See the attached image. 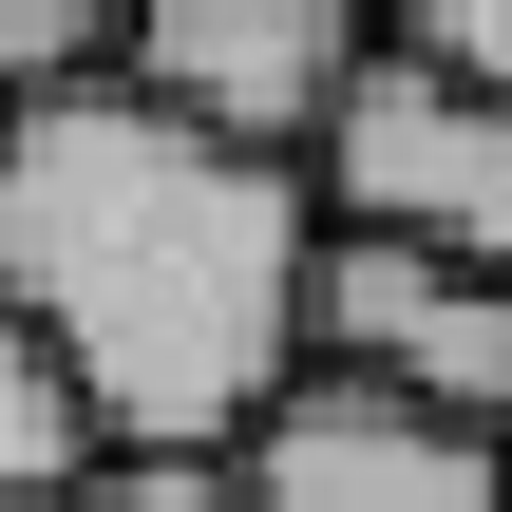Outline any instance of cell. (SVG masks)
I'll use <instances>...</instances> for the list:
<instances>
[{
    "instance_id": "obj_2",
    "label": "cell",
    "mask_w": 512,
    "mask_h": 512,
    "mask_svg": "<svg viewBox=\"0 0 512 512\" xmlns=\"http://www.w3.org/2000/svg\"><path fill=\"white\" fill-rule=\"evenodd\" d=\"M323 228H399L437 266H512V76H475L456 38H380L361 95L323 114Z\"/></svg>"
},
{
    "instance_id": "obj_1",
    "label": "cell",
    "mask_w": 512,
    "mask_h": 512,
    "mask_svg": "<svg viewBox=\"0 0 512 512\" xmlns=\"http://www.w3.org/2000/svg\"><path fill=\"white\" fill-rule=\"evenodd\" d=\"M0 285L19 323L76 361L95 456L171 437L228 456L285 380H304V285H323V171L247 152L133 76L0 114Z\"/></svg>"
},
{
    "instance_id": "obj_3",
    "label": "cell",
    "mask_w": 512,
    "mask_h": 512,
    "mask_svg": "<svg viewBox=\"0 0 512 512\" xmlns=\"http://www.w3.org/2000/svg\"><path fill=\"white\" fill-rule=\"evenodd\" d=\"M247 494L266 512H512V437L418 399V380H361V361H304L247 437Z\"/></svg>"
},
{
    "instance_id": "obj_4",
    "label": "cell",
    "mask_w": 512,
    "mask_h": 512,
    "mask_svg": "<svg viewBox=\"0 0 512 512\" xmlns=\"http://www.w3.org/2000/svg\"><path fill=\"white\" fill-rule=\"evenodd\" d=\"M380 38H399V0H133V95H171L247 152H323V114L361 95Z\"/></svg>"
},
{
    "instance_id": "obj_10",
    "label": "cell",
    "mask_w": 512,
    "mask_h": 512,
    "mask_svg": "<svg viewBox=\"0 0 512 512\" xmlns=\"http://www.w3.org/2000/svg\"><path fill=\"white\" fill-rule=\"evenodd\" d=\"M0 512H19V494H0Z\"/></svg>"
},
{
    "instance_id": "obj_9",
    "label": "cell",
    "mask_w": 512,
    "mask_h": 512,
    "mask_svg": "<svg viewBox=\"0 0 512 512\" xmlns=\"http://www.w3.org/2000/svg\"><path fill=\"white\" fill-rule=\"evenodd\" d=\"M399 19H418V38H456L475 76H512V0H399Z\"/></svg>"
},
{
    "instance_id": "obj_5",
    "label": "cell",
    "mask_w": 512,
    "mask_h": 512,
    "mask_svg": "<svg viewBox=\"0 0 512 512\" xmlns=\"http://www.w3.org/2000/svg\"><path fill=\"white\" fill-rule=\"evenodd\" d=\"M304 361L418 380V399H456V418L512 437V266H437V247H399V228H323Z\"/></svg>"
},
{
    "instance_id": "obj_8",
    "label": "cell",
    "mask_w": 512,
    "mask_h": 512,
    "mask_svg": "<svg viewBox=\"0 0 512 512\" xmlns=\"http://www.w3.org/2000/svg\"><path fill=\"white\" fill-rule=\"evenodd\" d=\"M57 512H266V494H247V456H171V437H114V456H95V475H76Z\"/></svg>"
},
{
    "instance_id": "obj_6",
    "label": "cell",
    "mask_w": 512,
    "mask_h": 512,
    "mask_svg": "<svg viewBox=\"0 0 512 512\" xmlns=\"http://www.w3.org/2000/svg\"><path fill=\"white\" fill-rule=\"evenodd\" d=\"M76 475H95V399H76V361H57V342L19 323V285H0V494L57 512Z\"/></svg>"
},
{
    "instance_id": "obj_7",
    "label": "cell",
    "mask_w": 512,
    "mask_h": 512,
    "mask_svg": "<svg viewBox=\"0 0 512 512\" xmlns=\"http://www.w3.org/2000/svg\"><path fill=\"white\" fill-rule=\"evenodd\" d=\"M133 76V0H0V114Z\"/></svg>"
}]
</instances>
